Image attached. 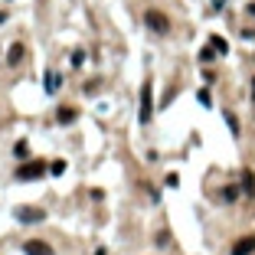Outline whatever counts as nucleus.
<instances>
[{
	"instance_id": "obj_14",
	"label": "nucleus",
	"mask_w": 255,
	"mask_h": 255,
	"mask_svg": "<svg viewBox=\"0 0 255 255\" xmlns=\"http://www.w3.org/2000/svg\"><path fill=\"white\" fill-rule=\"evenodd\" d=\"M72 66H75V69L85 66V53H82V49H75V53H72Z\"/></svg>"
},
{
	"instance_id": "obj_17",
	"label": "nucleus",
	"mask_w": 255,
	"mask_h": 255,
	"mask_svg": "<svg viewBox=\"0 0 255 255\" xmlns=\"http://www.w3.org/2000/svg\"><path fill=\"white\" fill-rule=\"evenodd\" d=\"M223 196H226V200H236V196H239V190H236V187H226Z\"/></svg>"
},
{
	"instance_id": "obj_16",
	"label": "nucleus",
	"mask_w": 255,
	"mask_h": 255,
	"mask_svg": "<svg viewBox=\"0 0 255 255\" xmlns=\"http://www.w3.org/2000/svg\"><path fill=\"white\" fill-rule=\"evenodd\" d=\"M200 102H203V105H213V98H210V92H206V89H200Z\"/></svg>"
},
{
	"instance_id": "obj_12",
	"label": "nucleus",
	"mask_w": 255,
	"mask_h": 255,
	"mask_svg": "<svg viewBox=\"0 0 255 255\" xmlns=\"http://www.w3.org/2000/svg\"><path fill=\"white\" fill-rule=\"evenodd\" d=\"M49 173H53V177H62V173H66V160H53V164H49Z\"/></svg>"
},
{
	"instance_id": "obj_13",
	"label": "nucleus",
	"mask_w": 255,
	"mask_h": 255,
	"mask_svg": "<svg viewBox=\"0 0 255 255\" xmlns=\"http://www.w3.org/2000/svg\"><path fill=\"white\" fill-rule=\"evenodd\" d=\"M226 125H229V131H233V134H239V121H236V115L226 112Z\"/></svg>"
},
{
	"instance_id": "obj_19",
	"label": "nucleus",
	"mask_w": 255,
	"mask_h": 255,
	"mask_svg": "<svg viewBox=\"0 0 255 255\" xmlns=\"http://www.w3.org/2000/svg\"><path fill=\"white\" fill-rule=\"evenodd\" d=\"M252 98H255V79H252Z\"/></svg>"
},
{
	"instance_id": "obj_2",
	"label": "nucleus",
	"mask_w": 255,
	"mask_h": 255,
	"mask_svg": "<svg viewBox=\"0 0 255 255\" xmlns=\"http://www.w3.org/2000/svg\"><path fill=\"white\" fill-rule=\"evenodd\" d=\"M141 125H147L150 118H154V89H150V82H144L141 85Z\"/></svg>"
},
{
	"instance_id": "obj_6",
	"label": "nucleus",
	"mask_w": 255,
	"mask_h": 255,
	"mask_svg": "<svg viewBox=\"0 0 255 255\" xmlns=\"http://www.w3.org/2000/svg\"><path fill=\"white\" fill-rule=\"evenodd\" d=\"M252 252H255V236H242V239L233 246L229 255H252Z\"/></svg>"
},
{
	"instance_id": "obj_7",
	"label": "nucleus",
	"mask_w": 255,
	"mask_h": 255,
	"mask_svg": "<svg viewBox=\"0 0 255 255\" xmlns=\"http://www.w3.org/2000/svg\"><path fill=\"white\" fill-rule=\"evenodd\" d=\"M26 56V49H23V43H13L7 49V66H20V59Z\"/></svg>"
},
{
	"instance_id": "obj_11",
	"label": "nucleus",
	"mask_w": 255,
	"mask_h": 255,
	"mask_svg": "<svg viewBox=\"0 0 255 255\" xmlns=\"http://www.w3.org/2000/svg\"><path fill=\"white\" fill-rule=\"evenodd\" d=\"M210 46L216 49L219 56H223V53H229V46H226V39H223V36H213V43H210Z\"/></svg>"
},
{
	"instance_id": "obj_18",
	"label": "nucleus",
	"mask_w": 255,
	"mask_h": 255,
	"mask_svg": "<svg viewBox=\"0 0 255 255\" xmlns=\"http://www.w3.org/2000/svg\"><path fill=\"white\" fill-rule=\"evenodd\" d=\"M249 13H252V16H255V3H249Z\"/></svg>"
},
{
	"instance_id": "obj_15",
	"label": "nucleus",
	"mask_w": 255,
	"mask_h": 255,
	"mask_svg": "<svg viewBox=\"0 0 255 255\" xmlns=\"http://www.w3.org/2000/svg\"><path fill=\"white\" fill-rule=\"evenodd\" d=\"M213 56H216V49H213V46H210V49H203V53H200V62H210Z\"/></svg>"
},
{
	"instance_id": "obj_1",
	"label": "nucleus",
	"mask_w": 255,
	"mask_h": 255,
	"mask_svg": "<svg viewBox=\"0 0 255 255\" xmlns=\"http://www.w3.org/2000/svg\"><path fill=\"white\" fill-rule=\"evenodd\" d=\"M46 170H49V167H46L43 160H30V164H20V167H16V180H39Z\"/></svg>"
},
{
	"instance_id": "obj_10",
	"label": "nucleus",
	"mask_w": 255,
	"mask_h": 255,
	"mask_svg": "<svg viewBox=\"0 0 255 255\" xmlns=\"http://www.w3.org/2000/svg\"><path fill=\"white\" fill-rule=\"evenodd\" d=\"M242 190H246V196H255V177H252V170H242Z\"/></svg>"
},
{
	"instance_id": "obj_4",
	"label": "nucleus",
	"mask_w": 255,
	"mask_h": 255,
	"mask_svg": "<svg viewBox=\"0 0 255 255\" xmlns=\"http://www.w3.org/2000/svg\"><path fill=\"white\" fill-rule=\"evenodd\" d=\"M13 216L20 219V223H43V219H46V213L39 210V206H16V210H13Z\"/></svg>"
},
{
	"instance_id": "obj_5",
	"label": "nucleus",
	"mask_w": 255,
	"mask_h": 255,
	"mask_svg": "<svg viewBox=\"0 0 255 255\" xmlns=\"http://www.w3.org/2000/svg\"><path fill=\"white\" fill-rule=\"evenodd\" d=\"M23 252L26 255H53V246L43 239H30V242H23Z\"/></svg>"
},
{
	"instance_id": "obj_3",
	"label": "nucleus",
	"mask_w": 255,
	"mask_h": 255,
	"mask_svg": "<svg viewBox=\"0 0 255 255\" xmlns=\"http://www.w3.org/2000/svg\"><path fill=\"white\" fill-rule=\"evenodd\" d=\"M144 23H147L157 36H167V33H170V20H167L160 10H147V13H144Z\"/></svg>"
},
{
	"instance_id": "obj_8",
	"label": "nucleus",
	"mask_w": 255,
	"mask_h": 255,
	"mask_svg": "<svg viewBox=\"0 0 255 255\" xmlns=\"http://www.w3.org/2000/svg\"><path fill=\"white\" fill-rule=\"evenodd\" d=\"M59 85H62V75L56 72V69H49V72H46V92H49V95H56V92H59Z\"/></svg>"
},
{
	"instance_id": "obj_9",
	"label": "nucleus",
	"mask_w": 255,
	"mask_h": 255,
	"mask_svg": "<svg viewBox=\"0 0 255 255\" xmlns=\"http://www.w3.org/2000/svg\"><path fill=\"white\" fill-rule=\"evenodd\" d=\"M75 118H79L75 108H59V112H56V121H59V125H72Z\"/></svg>"
}]
</instances>
